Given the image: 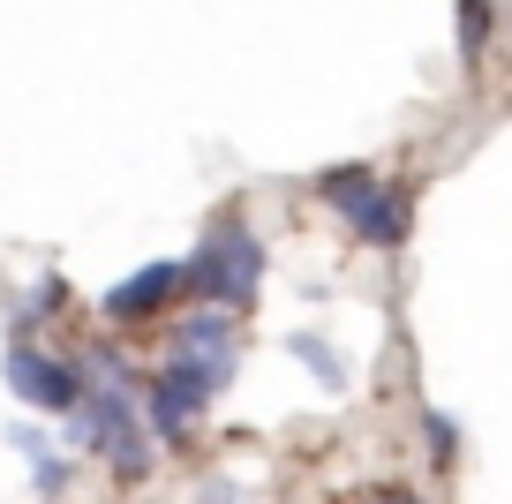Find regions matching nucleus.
Segmentation results:
<instances>
[{
    "mask_svg": "<svg viewBox=\"0 0 512 504\" xmlns=\"http://www.w3.org/2000/svg\"><path fill=\"white\" fill-rule=\"evenodd\" d=\"M234 362H241L234 309H219V301H196V309L174 324V347H166V362L151 369V384H144V429H151V444H181V437H189V429L204 422V407L226 392Z\"/></svg>",
    "mask_w": 512,
    "mask_h": 504,
    "instance_id": "obj_1",
    "label": "nucleus"
},
{
    "mask_svg": "<svg viewBox=\"0 0 512 504\" xmlns=\"http://www.w3.org/2000/svg\"><path fill=\"white\" fill-rule=\"evenodd\" d=\"M68 429H76V444H83V452H98L121 482H144V474H151L144 399L128 392V362H121V354H106V384L68 407Z\"/></svg>",
    "mask_w": 512,
    "mask_h": 504,
    "instance_id": "obj_2",
    "label": "nucleus"
},
{
    "mask_svg": "<svg viewBox=\"0 0 512 504\" xmlns=\"http://www.w3.org/2000/svg\"><path fill=\"white\" fill-rule=\"evenodd\" d=\"M264 241L249 234V226L226 211V219H211L204 226V241H196L189 256H181V294L189 301H219V309H249L256 294H264Z\"/></svg>",
    "mask_w": 512,
    "mask_h": 504,
    "instance_id": "obj_3",
    "label": "nucleus"
},
{
    "mask_svg": "<svg viewBox=\"0 0 512 504\" xmlns=\"http://www.w3.org/2000/svg\"><path fill=\"white\" fill-rule=\"evenodd\" d=\"M317 196L339 211V226H354V241L369 249H400L407 241V196L392 181H377L369 166H332L317 174Z\"/></svg>",
    "mask_w": 512,
    "mask_h": 504,
    "instance_id": "obj_4",
    "label": "nucleus"
},
{
    "mask_svg": "<svg viewBox=\"0 0 512 504\" xmlns=\"http://www.w3.org/2000/svg\"><path fill=\"white\" fill-rule=\"evenodd\" d=\"M0 377H8V392L23 399L31 414H68L83 399V377L61 362V354H46V347H31V339H8V354H0Z\"/></svg>",
    "mask_w": 512,
    "mask_h": 504,
    "instance_id": "obj_5",
    "label": "nucleus"
},
{
    "mask_svg": "<svg viewBox=\"0 0 512 504\" xmlns=\"http://www.w3.org/2000/svg\"><path fill=\"white\" fill-rule=\"evenodd\" d=\"M174 294H181V256H159V264H136L121 286H106V294H98V316H106V324H151Z\"/></svg>",
    "mask_w": 512,
    "mask_h": 504,
    "instance_id": "obj_6",
    "label": "nucleus"
},
{
    "mask_svg": "<svg viewBox=\"0 0 512 504\" xmlns=\"http://www.w3.org/2000/svg\"><path fill=\"white\" fill-rule=\"evenodd\" d=\"M8 444H16V452L31 459V489H38V497H61V489H68V459L53 452V444L38 437L31 422H16V429H8Z\"/></svg>",
    "mask_w": 512,
    "mask_h": 504,
    "instance_id": "obj_7",
    "label": "nucleus"
},
{
    "mask_svg": "<svg viewBox=\"0 0 512 504\" xmlns=\"http://www.w3.org/2000/svg\"><path fill=\"white\" fill-rule=\"evenodd\" d=\"M287 354H294V362H302V369H309V377H317V384H324V392H339V384H347V369H339V354H332V347H324L317 331H294V339H287Z\"/></svg>",
    "mask_w": 512,
    "mask_h": 504,
    "instance_id": "obj_8",
    "label": "nucleus"
},
{
    "mask_svg": "<svg viewBox=\"0 0 512 504\" xmlns=\"http://www.w3.org/2000/svg\"><path fill=\"white\" fill-rule=\"evenodd\" d=\"M422 429H430V452H437V467H445L452 444H460V437H452V422H445V414H422Z\"/></svg>",
    "mask_w": 512,
    "mask_h": 504,
    "instance_id": "obj_9",
    "label": "nucleus"
}]
</instances>
